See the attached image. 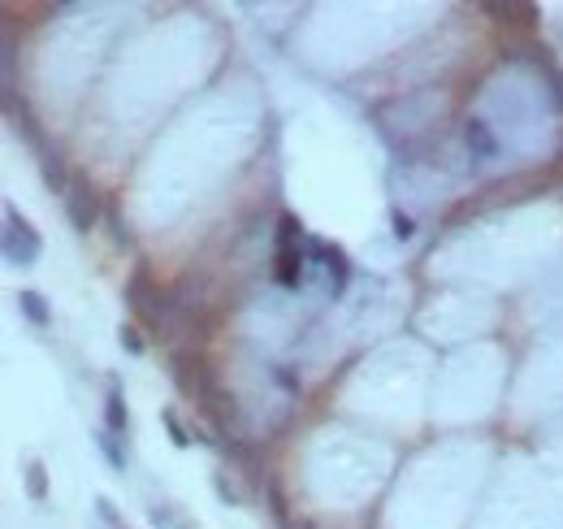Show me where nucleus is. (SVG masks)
I'll list each match as a JSON object with an SVG mask.
<instances>
[{
	"label": "nucleus",
	"mask_w": 563,
	"mask_h": 529,
	"mask_svg": "<svg viewBox=\"0 0 563 529\" xmlns=\"http://www.w3.org/2000/svg\"><path fill=\"white\" fill-rule=\"evenodd\" d=\"M0 248H4V260H9V265L31 269V265H40V256H44V234L31 226L13 204H4V239H0Z\"/></svg>",
	"instance_id": "1"
},
{
	"label": "nucleus",
	"mask_w": 563,
	"mask_h": 529,
	"mask_svg": "<svg viewBox=\"0 0 563 529\" xmlns=\"http://www.w3.org/2000/svg\"><path fill=\"white\" fill-rule=\"evenodd\" d=\"M61 204H66V217H70V226L78 230V234L96 230L100 217L109 213V208H104V200H100V187L87 174H74L70 178V191L61 196Z\"/></svg>",
	"instance_id": "2"
},
{
	"label": "nucleus",
	"mask_w": 563,
	"mask_h": 529,
	"mask_svg": "<svg viewBox=\"0 0 563 529\" xmlns=\"http://www.w3.org/2000/svg\"><path fill=\"white\" fill-rule=\"evenodd\" d=\"M122 295H126V308H130L139 322H147V313L156 308V304H152V295H161V291L152 287V269H147L144 260L135 265V274L126 278V291H122Z\"/></svg>",
	"instance_id": "3"
},
{
	"label": "nucleus",
	"mask_w": 563,
	"mask_h": 529,
	"mask_svg": "<svg viewBox=\"0 0 563 529\" xmlns=\"http://www.w3.org/2000/svg\"><path fill=\"white\" fill-rule=\"evenodd\" d=\"M303 269H308V248H277V260H273V282L277 287H299L303 282Z\"/></svg>",
	"instance_id": "4"
},
{
	"label": "nucleus",
	"mask_w": 563,
	"mask_h": 529,
	"mask_svg": "<svg viewBox=\"0 0 563 529\" xmlns=\"http://www.w3.org/2000/svg\"><path fill=\"white\" fill-rule=\"evenodd\" d=\"M481 13H490L494 22H507L515 31H538L541 26V9L538 4H481Z\"/></svg>",
	"instance_id": "5"
},
{
	"label": "nucleus",
	"mask_w": 563,
	"mask_h": 529,
	"mask_svg": "<svg viewBox=\"0 0 563 529\" xmlns=\"http://www.w3.org/2000/svg\"><path fill=\"white\" fill-rule=\"evenodd\" d=\"M321 269H325V287H330V295H343L347 282H351V256H347V248H339V243H325Z\"/></svg>",
	"instance_id": "6"
},
{
	"label": "nucleus",
	"mask_w": 563,
	"mask_h": 529,
	"mask_svg": "<svg viewBox=\"0 0 563 529\" xmlns=\"http://www.w3.org/2000/svg\"><path fill=\"white\" fill-rule=\"evenodd\" d=\"M104 429L118 434V438L130 434V412H126V395L118 378H109V395H104Z\"/></svg>",
	"instance_id": "7"
},
{
	"label": "nucleus",
	"mask_w": 563,
	"mask_h": 529,
	"mask_svg": "<svg viewBox=\"0 0 563 529\" xmlns=\"http://www.w3.org/2000/svg\"><path fill=\"white\" fill-rule=\"evenodd\" d=\"M464 144L477 161H494V156H498V135H494L490 122H481V118H468L464 122Z\"/></svg>",
	"instance_id": "8"
},
{
	"label": "nucleus",
	"mask_w": 563,
	"mask_h": 529,
	"mask_svg": "<svg viewBox=\"0 0 563 529\" xmlns=\"http://www.w3.org/2000/svg\"><path fill=\"white\" fill-rule=\"evenodd\" d=\"M18 313H22L35 330H48L52 326V304H48V295H44V291H35V287H22V291H18Z\"/></svg>",
	"instance_id": "9"
},
{
	"label": "nucleus",
	"mask_w": 563,
	"mask_h": 529,
	"mask_svg": "<svg viewBox=\"0 0 563 529\" xmlns=\"http://www.w3.org/2000/svg\"><path fill=\"white\" fill-rule=\"evenodd\" d=\"M40 174H44V187H48V191H61V196L70 191V178L74 174L66 170V156H61L57 148H48L44 156H40Z\"/></svg>",
	"instance_id": "10"
},
{
	"label": "nucleus",
	"mask_w": 563,
	"mask_h": 529,
	"mask_svg": "<svg viewBox=\"0 0 563 529\" xmlns=\"http://www.w3.org/2000/svg\"><path fill=\"white\" fill-rule=\"evenodd\" d=\"M22 481H26L31 504H44V499H48V469H44L40 460H26L22 464Z\"/></svg>",
	"instance_id": "11"
},
{
	"label": "nucleus",
	"mask_w": 563,
	"mask_h": 529,
	"mask_svg": "<svg viewBox=\"0 0 563 529\" xmlns=\"http://www.w3.org/2000/svg\"><path fill=\"white\" fill-rule=\"evenodd\" d=\"M96 447L104 452V460H109V469H113V473H126V447H122V438H118V434H109V429L100 426L96 429Z\"/></svg>",
	"instance_id": "12"
},
{
	"label": "nucleus",
	"mask_w": 563,
	"mask_h": 529,
	"mask_svg": "<svg viewBox=\"0 0 563 529\" xmlns=\"http://www.w3.org/2000/svg\"><path fill=\"white\" fill-rule=\"evenodd\" d=\"M308 234H303V226H299V217L295 213H282L277 217V248H299Z\"/></svg>",
	"instance_id": "13"
},
{
	"label": "nucleus",
	"mask_w": 563,
	"mask_h": 529,
	"mask_svg": "<svg viewBox=\"0 0 563 529\" xmlns=\"http://www.w3.org/2000/svg\"><path fill=\"white\" fill-rule=\"evenodd\" d=\"M104 222H109V234H113V243H118V248H135V230L126 226V217L118 213V208H109V213H104Z\"/></svg>",
	"instance_id": "14"
},
{
	"label": "nucleus",
	"mask_w": 563,
	"mask_h": 529,
	"mask_svg": "<svg viewBox=\"0 0 563 529\" xmlns=\"http://www.w3.org/2000/svg\"><path fill=\"white\" fill-rule=\"evenodd\" d=\"M265 499H269L273 521H277V525H286L291 516H286V495H282V486H277V478H269V481H265Z\"/></svg>",
	"instance_id": "15"
},
{
	"label": "nucleus",
	"mask_w": 563,
	"mask_h": 529,
	"mask_svg": "<svg viewBox=\"0 0 563 529\" xmlns=\"http://www.w3.org/2000/svg\"><path fill=\"white\" fill-rule=\"evenodd\" d=\"M161 421H165V429H170L173 447H191V434H187V426L178 421V412H173V408H161Z\"/></svg>",
	"instance_id": "16"
},
{
	"label": "nucleus",
	"mask_w": 563,
	"mask_h": 529,
	"mask_svg": "<svg viewBox=\"0 0 563 529\" xmlns=\"http://www.w3.org/2000/svg\"><path fill=\"white\" fill-rule=\"evenodd\" d=\"M118 343H122V348H126V352H130V356H144V352H147V339H144V330H139V326H130V322H126V326L118 330Z\"/></svg>",
	"instance_id": "17"
},
{
	"label": "nucleus",
	"mask_w": 563,
	"mask_h": 529,
	"mask_svg": "<svg viewBox=\"0 0 563 529\" xmlns=\"http://www.w3.org/2000/svg\"><path fill=\"white\" fill-rule=\"evenodd\" d=\"M391 234L399 239V243H408V239L417 234V222H412L403 208H394V213H391Z\"/></svg>",
	"instance_id": "18"
},
{
	"label": "nucleus",
	"mask_w": 563,
	"mask_h": 529,
	"mask_svg": "<svg viewBox=\"0 0 563 529\" xmlns=\"http://www.w3.org/2000/svg\"><path fill=\"white\" fill-rule=\"evenodd\" d=\"M546 92H550V104L563 113V70H559V66H550V70H546Z\"/></svg>",
	"instance_id": "19"
},
{
	"label": "nucleus",
	"mask_w": 563,
	"mask_h": 529,
	"mask_svg": "<svg viewBox=\"0 0 563 529\" xmlns=\"http://www.w3.org/2000/svg\"><path fill=\"white\" fill-rule=\"evenodd\" d=\"M213 486H217V495H221V499H225V504H239V490H234V486H230V481H225V478H221V473H217V478H213Z\"/></svg>",
	"instance_id": "20"
},
{
	"label": "nucleus",
	"mask_w": 563,
	"mask_h": 529,
	"mask_svg": "<svg viewBox=\"0 0 563 529\" xmlns=\"http://www.w3.org/2000/svg\"><path fill=\"white\" fill-rule=\"evenodd\" d=\"M152 521H156V525H170L173 512H170V507H152ZM182 529H187V525H182Z\"/></svg>",
	"instance_id": "21"
},
{
	"label": "nucleus",
	"mask_w": 563,
	"mask_h": 529,
	"mask_svg": "<svg viewBox=\"0 0 563 529\" xmlns=\"http://www.w3.org/2000/svg\"><path fill=\"white\" fill-rule=\"evenodd\" d=\"M100 504V516H104V521H113V516H118V512H113V504H109V499H96Z\"/></svg>",
	"instance_id": "22"
},
{
	"label": "nucleus",
	"mask_w": 563,
	"mask_h": 529,
	"mask_svg": "<svg viewBox=\"0 0 563 529\" xmlns=\"http://www.w3.org/2000/svg\"><path fill=\"white\" fill-rule=\"evenodd\" d=\"M295 529H317V525H312V521H299V525H295Z\"/></svg>",
	"instance_id": "23"
}]
</instances>
